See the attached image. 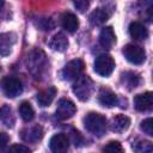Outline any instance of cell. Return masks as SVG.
<instances>
[{
  "instance_id": "obj_15",
  "label": "cell",
  "mask_w": 153,
  "mask_h": 153,
  "mask_svg": "<svg viewBox=\"0 0 153 153\" xmlns=\"http://www.w3.org/2000/svg\"><path fill=\"white\" fill-rule=\"evenodd\" d=\"M61 25L68 32H75L79 27V19L74 13L65 12L61 17Z\"/></svg>"
},
{
  "instance_id": "obj_26",
  "label": "cell",
  "mask_w": 153,
  "mask_h": 153,
  "mask_svg": "<svg viewBox=\"0 0 153 153\" xmlns=\"http://www.w3.org/2000/svg\"><path fill=\"white\" fill-rule=\"evenodd\" d=\"M140 128H141V130H142L143 133H146L147 135L152 136V135H153V120H152L151 117L143 120V121L141 122V124H140Z\"/></svg>"
},
{
  "instance_id": "obj_13",
  "label": "cell",
  "mask_w": 153,
  "mask_h": 153,
  "mask_svg": "<svg viewBox=\"0 0 153 153\" xmlns=\"http://www.w3.org/2000/svg\"><path fill=\"white\" fill-rule=\"evenodd\" d=\"M116 43V35L111 26H105L99 33V44L105 49H111Z\"/></svg>"
},
{
  "instance_id": "obj_2",
  "label": "cell",
  "mask_w": 153,
  "mask_h": 153,
  "mask_svg": "<svg viewBox=\"0 0 153 153\" xmlns=\"http://www.w3.org/2000/svg\"><path fill=\"white\" fill-rule=\"evenodd\" d=\"M84 126L90 133L102 136L106 130V118L98 112H90L84 117Z\"/></svg>"
},
{
  "instance_id": "obj_1",
  "label": "cell",
  "mask_w": 153,
  "mask_h": 153,
  "mask_svg": "<svg viewBox=\"0 0 153 153\" xmlns=\"http://www.w3.org/2000/svg\"><path fill=\"white\" fill-rule=\"evenodd\" d=\"M47 68V57L41 49L32 50L27 56V69L35 79H39Z\"/></svg>"
},
{
  "instance_id": "obj_24",
  "label": "cell",
  "mask_w": 153,
  "mask_h": 153,
  "mask_svg": "<svg viewBox=\"0 0 153 153\" xmlns=\"http://www.w3.org/2000/svg\"><path fill=\"white\" fill-rule=\"evenodd\" d=\"M122 80H123V82L129 87V90L130 88H135L137 85H139V82H140V76H139V74H136V73H134V72H126L123 75H122Z\"/></svg>"
},
{
  "instance_id": "obj_29",
  "label": "cell",
  "mask_w": 153,
  "mask_h": 153,
  "mask_svg": "<svg viewBox=\"0 0 153 153\" xmlns=\"http://www.w3.org/2000/svg\"><path fill=\"white\" fill-rule=\"evenodd\" d=\"M88 5H90V4H88L87 1H75V2H74V6H75L80 12H84V11L88 7Z\"/></svg>"
},
{
  "instance_id": "obj_25",
  "label": "cell",
  "mask_w": 153,
  "mask_h": 153,
  "mask_svg": "<svg viewBox=\"0 0 153 153\" xmlns=\"http://www.w3.org/2000/svg\"><path fill=\"white\" fill-rule=\"evenodd\" d=\"M103 153H124V151L118 141H110L103 148Z\"/></svg>"
},
{
  "instance_id": "obj_17",
  "label": "cell",
  "mask_w": 153,
  "mask_h": 153,
  "mask_svg": "<svg viewBox=\"0 0 153 153\" xmlns=\"http://www.w3.org/2000/svg\"><path fill=\"white\" fill-rule=\"evenodd\" d=\"M129 126H130V120L124 115H116L115 117L111 118L110 122V128L115 133H122L127 130Z\"/></svg>"
},
{
  "instance_id": "obj_6",
  "label": "cell",
  "mask_w": 153,
  "mask_h": 153,
  "mask_svg": "<svg viewBox=\"0 0 153 153\" xmlns=\"http://www.w3.org/2000/svg\"><path fill=\"white\" fill-rule=\"evenodd\" d=\"M122 53H123L124 57L127 59V61H129L133 65H141L146 60V51L143 50V48H141L140 45H136V44L124 45Z\"/></svg>"
},
{
  "instance_id": "obj_20",
  "label": "cell",
  "mask_w": 153,
  "mask_h": 153,
  "mask_svg": "<svg viewBox=\"0 0 153 153\" xmlns=\"http://www.w3.org/2000/svg\"><path fill=\"white\" fill-rule=\"evenodd\" d=\"M109 17H110V12L106 10V8H104V7H98V8H96L92 13H91V16H90V22H91V24L92 25H102V24H104L108 19H109Z\"/></svg>"
},
{
  "instance_id": "obj_11",
  "label": "cell",
  "mask_w": 153,
  "mask_h": 153,
  "mask_svg": "<svg viewBox=\"0 0 153 153\" xmlns=\"http://www.w3.org/2000/svg\"><path fill=\"white\" fill-rule=\"evenodd\" d=\"M134 106L137 111H148L153 106V94L152 92H145L136 94L134 98Z\"/></svg>"
},
{
  "instance_id": "obj_22",
  "label": "cell",
  "mask_w": 153,
  "mask_h": 153,
  "mask_svg": "<svg viewBox=\"0 0 153 153\" xmlns=\"http://www.w3.org/2000/svg\"><path fill=\"white\" fill-rule=\"evenodd\" d=\"M19 114L24 122H30L35 117V110L29 102H23L19 105Z\"/></svg>"
},
{
  "instance_id": "obj_9",
  "label": "cell",
  "mask_w": 153,
  "mask_h": 153,
  "mask_svg": "<svg viewBox=\"0 0 153 153\" xmlns=\"http://www.w3.org/2000/svg\"><path fill=\"white\" fill-rule=\"evenodd\" d=\"M49 147L54 153H67L69 148V139L63 133H57L51 136Z\"/></svg>"
},
{
  "instance_id": "obj_18",
  "label": "cell",
  "mask_w": 153,
  "mask_h": 153,
  "mask_svg": "<svg viewBox=\"0 0 153 153\" xmlns=\"http://www.w3.org/2000/svg\"><path fill=\"white\" fill-rule=\"evenodd\" d=\"M56 96V88L54 86H49L37 93V103L41 106H48L51 104Z\"/></svg>"
},
{
  "instance_id": "obj_16",
  "label": "cell",
  "mask_w": 153,
  "mask_h": 153,
  "mask_svg": "<svg viewBox=\"0 0 153 153\" xmlns=\"http://www.w3.org/2000/svg\"><path fill=\"white\" fill-rule=\"evenodd\" d=\"M129 35L135 41H143L148 37V30L143 24L139 22H133L129 25Z\"/></svg>"
},
{
  "instance_id": "obj_12",
  "label": "cell",
  "mask_w": 153,
  "mask_h": 153,
  "mask_svg": "<svg viewBox=\"0 0 153 153\" xmlns=\"http://www.w3.org/2000/svg\"><path fill=\"white\" fill-rule=\"evenodd\" d=\"M20 136L26 142H37L43 136V129H42L41 126L36 124V126L23 129L22 133H20Z\"/></svg>"
},
{
  "instance_id": "obj_23",
  "label": "cell",
  "mask_w": 153,
  "mask_h": 153,
  "mask_svg": "<svg viewBox=\"0 0 153 153\" xmlns=\"http://www.w3.org/2000/svg\"><path fill=\"white\" fill-rule=\"evenodd\" d=\"M133 149L136 153H152L153 145L148 140H137L133 143Z\"/></svg>"
},
{
  "instance_id": "obj_27",
  "label": "cell",
  "mask_w": 153,
  "mask_h": 153,
  "mask_svg": "<svg viewBox=\"0 0 153 153\" xmlns=\"http://www.w3.org/2000/svg\"><path fill=\"white\" fill-rule=\"evenodd\" d=\"M8 153H31V149L24 145L20 143H14L10 147Z\"/></svg>"
},
{
  "instance_id": "obj_4",
  "label": "cell",
  "mask_w": 153,
  "mask_h": 153,
  "mask_svg": "<svg viewBox=\"0 0 153 153\" xmlns=\"http://www.w3.org/2000/svg\"><path fill=\"white\" fill-rule=\"evenodd\" d=\"M2 92L6 94V97L14 98L23 92V84L22 81L16 76H5L0 82Z\"/></svg>"
},
{
  "instance_id": "obj_28",
  "label": "cell",
  "mask_w": 153,
  "mask_h": 153,
  "mask_svg": "<svg viewBox=\"0 0 153 153\" xmlns=\"http://www.w3.org/2000/svg\"><path fill=\"white\" fill-rule=\"evenodd\" d=\"M10 141V136L6 133H0V151H5Z\"/></svg>"
},
{
  "instance_id": "obj_3",
  "label": "cell",
  "mask_w": 153,
  "mask_h": 153,
  "mask_svg": "<svg viewBox=\"0 0 153 153\" xmlns=\"http://www.w3.org/2000/svg\"><path fill=\"white\" fill-rule=\"evenodd\" d=\"M93 91V81L88 75H80L73 84V92L79 100L85 102L90 98Z\"/></svg>"
},
{
  "instance_id": "obj_21",
  "label": "cell",
  "mask_w": 153,
  "mask_h": 153,
  "mask_svg": "<svg viewBox=\"0 0 153 153\" xmlns=\"http://www.w3.org/2000/svg\"><path fill=\"white\" fill-rule=\"evenodd\" d=\"M0 123L8 128H12L14 124V117L12 114V109L8 105H4L0 108Z\"/></svg>"
},
{
  "instance_id": "obj_7",
  "label": "cell",
  "mask_w": 153,
  "mask_h": 153,
  "mask_svg": "<svg viewBox=\"0 0 153 153\" xmlns=\"http://www.w3.org/2000/svg\"><path fill=\"white\" fill-rule=\"evenodd\" d=\"M85 67V63L82 60L80 59H74L72 61H69L62 69L61 75L65 80H72V79H76L80 76V74L82 73Z\"/></svg>"
},
{
  "instance_id": "obj_5",
  "label": "cell",
  "mask_w": 153,
  "mask_h": 153,
  "mask_svg": "<svg viewBox=\"0 0 153 153\" xmlns=\"http://www.w3.org/2000/svg\"><path fill=\"white\" fill-rule=\"evenodd\" d=\"M115 69V61L109 54L99 55L94 61V72L100 76H109Z\"/></svg>"
},
{
  "instance_id": "obj_30",
  "label": "cell",
  "mask_w": 153,
  "mask_h": 153,
  "mask_svg": "<svg viewBox=\"0 0 153 153\" xmlns=\"http://www.w3.org/2000/svg\"><path fill=\"white\" fill-rule=\"evenodd\" d=\"M2 6H4V1H1V0H0V10L2 8Z\"/></svg>"
},
{
  "instance_id": "obj_8",
  "label": "cell",
  "mask_w": 153,
  "mask_h": 153,
  "mask_svg": "<svg viewBox=\"0 0 153 153\" xmlns=\"http://www.w3.org/2000/svg\"><path fill=\"white\" fill-rule=\"evenodd\" d=\"M76 112V106L75 104L69 100V99H60L57 103V108H56V117L59 120H68L71 117L74 116V114Z\"/></svg>"
},
{
  "instance_id": "obj_10",
  "label": "cell",
  "mask_w": 153,
  "mask_h": 153,
  "mask_svg": "<svg viewBox=\"0 0 153 153\" xmlns=\"http://www.w3.org/2000/svg\"><path fill=\"white\" fill-rule=\"evenodd\" d=\"M16 41H17V36L13 32L0 33V55L1 56L10 55Z\"/></svg>"
},
{
  "instance_id": "obj_19",
  "label": "cell",
  "mask_w": 153,
  "mask_h": 153,
  "mask_svg": "<svg viewBox=\"0 0 153 153\" xmlns=\"http://www.w3.org/2000/svg\"><path fill=\"white\" fill-rule=\"evenodd\" d=\"M49 47L55 51H65L68 48V39L65 33L57 32L49 41Z\"/></svg>"
},
{
  "instance_id": "obj_14",
  "label": "cell",
  "mask_w": 153,
  "mask_h": 153,
  "mask_svg": "<svg viewBox=\"0 0 153 153\" xmlns=\"http://www.w3.org/2000/svg\"><path fill=\"white\" fill-rule=\"evenodd\" d=\"M98 102L100 105L106 106V108H112L115 105H117L118 103V98L117 96L109 88H102L98 93Z\"/></svg>"
}]
</instances>
